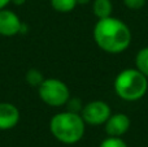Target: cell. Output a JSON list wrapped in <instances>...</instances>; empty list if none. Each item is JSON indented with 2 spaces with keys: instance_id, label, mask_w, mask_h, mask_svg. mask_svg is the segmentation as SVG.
<instances>
[{
  "instance_id": "6da1fadb",
  "label": "cell",
  "mask_w": 148,
  "mask_h": 147,
  "mask_svg": "<svg viewBox=\"0 0 148 147\" xmlns=\"http://www.w3.org/2000/svg\"><path fill=\"white\" fill-rule=\"evenodd\" d=\"M95 43L108 54H121L131 43V31L122 20L116 17L100 18L94 27Z\"/></svg>"
},
{
  "instance_id": "7a4b0ae2",
  "label": "cell",
  "mask_w": 148,
  "mask_h": 147,
  "mask_svg": "<svg viewBox=\"0 0 148 147\" xmlns=\"http://www.w3.org/2000/svg\"><path fill=\"white\" fill-rule=\"evenodd\" d=\"M84 125L81 113L65 111L56 113L49 121V132L59 142L73 145L83 138Z\"/></svg>"
},
{
  "instance_id": "3957f363",
  "label": "cell",
  "mask_w": 148,
  "mask_h": 147,
  "mask_svg": "<svg viewBox=\"0 0 148 147\" xmlns=\"http://www.w3.org/2000/svg\"><path fill=\"white\" fill-rule=\"evenodd\" d=\"M148 90V78L138 69L129 68L118 73L114 80V91L126 102L142 99Z\"/></svg>"
},
{
  "instance_id": "277c9868",
  "label": "cell",
  "mask_w": 148,
  "mask_h": 147,
  "mask_svg": "<svg viewBox=\"0 0 148 147\" xmlns=\"http://www.w3.org/2000/svg\"><path fill=\"white\" fill-rule=\"evenodd\" d=\"M39 98L49 107L65 106L70 98V90L66 83L57 78H44L38 87Z\"/></svg>"
},
{
  "instance_id": "5b68a950",
  "label": "cell",
  "mask_w": 148,
  "mask_h": 147,
  "mask_svg": "<svg viewBox=\"0 0 148 147\" xmlns=\"http://www.w3.org/2000/svg\"><path fill=\"white\" fill-rule=\"evenodd\" d=\"M112 115L110 107L103 100H92L83 106L81 116L83 121L88 125H103L105 124L109 116Z\"/></svg>"
},
{
  "instance_id": "8992f818",
  "label": "cell",
  "mask_w": 148,
  "mask_h": 147,
  "mask_svg": "<svg viewBox=\"0 0 148 147\" xmlns=\"http://www.w3.org/2000/svg\"><path fill=\"white\" fill-rule=\"evenodd\" d=\"M23 22L14 12L9 9H0V35L14 36L22 33Z\"/></svg>"
},
{
  "instance_id": "52a82bcc",
  "label": "cell",
  "mask_w": 148,
  "mask_h": 147,
  "mask_svg": "<svg viewBox=\"0 0 148 147\" xmlns=\"http://www.w3.org/2000/svg\"><path fill=\"white\" fill-rule=\"evenodd\" d=\"M130 119L125 113H112L105 121V133L109 137H121L130 129Z\"/></svg>"
},
{
  "instance_id": "ba28073f",
  "label": "cell",
  "mask_w": 148,
  "mask_h": 147,
  "mask_svg": "<svg viewBox=\"0 0 148 147\" xmlns=\"http://www.w3.org/2000/svg\"><path fill=\"white\" fill-rule=\"evenodd\" d=\"M20 121V111L12 103H0V130L13 129Z\"/></svg>"
},
{
  "instance_id": "9c48e42d",
  "label": "cell",
  "mask_w": 148,
  "mask_h": 147,
  "mask_svg": "<svg viewBox=\"0 0 148 147\" xmlns=\"http://www.w3.org/2000/svg\"><path fill=\"white\" fill-rule=\"evenodd\" d=\"M92 10L97 18H107L112 16L113 4L110 0H94L92 1Z\"/></svg>"
},
{
  "instance_id": "30bf717a",
  "label": "cell",
  "mask_w": 148,
  "mask_h": 147,
  "mask_svg": "<svg viewBox=\"0 0 148 147\" xmlns=\"http://www.w3.org/2000/svg\"><path fill=\"white\" fill-rule=\"evenodd\" d=\"M77 5V0H51V7L59 13H69Z\"/></svg>"
},
{
  "instance_id": "8fae6325",
  "label": "cell",
  "mask_w": 148,
  "mask_h": 147,
  "mask_svg": "<svg viewBox=\"0 0 148 147\" xmlns=\"http://www.w3.org/2000/svg\"><path fill=\"white\" fill-rule=\"evenodd\" d=\"M136 69L142 72L148 78V47H144L136 54L135 57Z\"/></svg>"
},
{
  "instance_id": "7c38bea8",
  "label": "cell",
  "mask_w": 148,
  "mask_h": 147,
  "mask_svg": "<svg viewBox=\"0 0 148 147\" xmlns=\"http://www.w3.org/2000/svg\"><path fill=\"white\" fill-rule=\"evenodd\" d=\"M25 80H26V82H27V85L31 86V87H39V85L44 81V77H43V73L39 69L31 68V69H29L27 72H26Z\"/></svg>"
},
{
  "instance_id": "4fadbf2b",
  "label": "cell",
  "mask_w": 148,
  "mask_h": 147,
  "mask_svg": "<svg viewBox=\"0 0 148 147\" xmlns=\"http://www.w3.org/2000/svg\"><path fill=\"white\" fill-rule=\"evenodd\" d=\"M100 147H127V145L121 137H108L100 143Z\"/></svg>"
},
{
  "instance_id": "5bb4252c",
  "label": "cell",
  "mask_w": 148,
  "mask_h": 147,
  "mask_svg": "<svg viewBox=\"0 0 148 147\" xmlns=\"http://www.w3.org/2000/svg\"><path fill=\"white\" fill-rule=\"evenodd\" d=\"M66 104H68V111L75 112V113H81L82 108H83V107H82L81 99H78V98H74V99L69 98V100L66 102Z\"/></svg>"
},
{
  "instance_id": "9a60e30c",
  "label": "cell",
  "mask_w": 148,
  "mask_h": 147,
  "mask_svg": "<svg viewBox=\"0 0 148 147\" xmlns=\"http://www.w3.org/2000/svg\"><path fill=\"white\" fill-rule=\"evenodd\" d=\"M122 1L129 9L138 10V9H140V8H143L144 5H146L147 0H122Z\"/></svg>"
},
{
  "instance_id": "2e32d148",
  "label": "cell",
  "mask_w": 148,
  "mask_h": 147,
  "mask_svg": "<svg viewBox=\"0 0 148 147\" xmlns=\"http://www.w3.org/2000/svg\"><path fill=\"white\" fill-rule=\"evenodd\" d=\"M9 3H12V0H0V9H4Z\"/></svg>"
},
{
  "instance_id": "e0dca14e",
  "label": "cell",
  "mask_w": 148,
  "mask_h": 147,
  "mask_svg": "<svg viewBox=\"0 0 148 147\" xmlns=\"http://www.w3.org/2000/svg\"><path fill=\"white\" fill-rule=\"evenodd\" d=\"M25 1L26 0H12V3L14 5H22V4H25Z\"/></svg>"
},
{
  "instance_id": "ac0fdd59",
  "label": "cell",
  "mask_w": 148,
  "mask_h": 147,
  "mask_svg": "<svg viewBox=\"0 0 148 147\" xmlns=\"http://www.w3.org/2000/svg\"><path fill=\"white\" fill-rule=\"evenodd\" d=\"M91 0H77V4L78 5H84V4H88Z\"/></svg>"
}]
</instances>
